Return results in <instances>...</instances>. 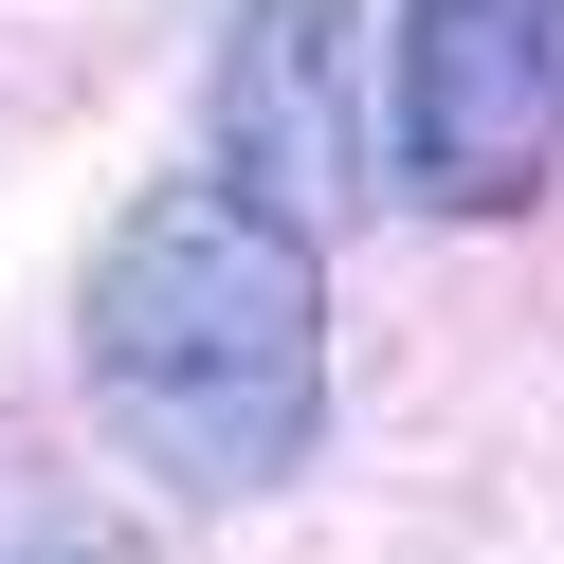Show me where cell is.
<instances>
[{"mask_svg":"<svg viewBox=\"0 0 564 564\" xmlns=\"http://www.w3.org/2000/svg\"><path fill=\"white\" fill-rule=\"evenodd\" d=\"M91 401L164 491H273L328 437V237L273 219L256 183H147L91 237Z\"/></svg>","mask_w":564,"mask_h":564,"instance_id":"1","label":"cell"},{"mask_svg":"<svg viewBox=\"0 0 564 564\" xmlns=\"http://www.w3.org/2000/svg\"><path fill=\"white\" fill-rule=\"evenodd\" d=\"M19 564H147V546H128V528H37Z\"/></svg>","mask_w":564,"mask_h":564,"instance_id":"4","label":"cell"},{"mask_svg":"<svg viewBox=\"0 0 564 564\" xmlns=\"http://www.w3.org/2000/svg\"><path fill=\"white\" fill-rule=\"evenodd\" d=\"M219 183H256L273 219H365L382 200V74H365V0H237L219 19Z\"/></svg>","mask_w":564,"mask_h":564,"instance_id":"3","label":"cell"},{"mask_svg":"<svg viewBox=\"0 0 564 564\" xmlns=\"http://www.w3.org/2000/svg\"><path fill=\"white\" fill-rule=\"evenodd\" d=\"M382 164L419 219H528L564 164V0H401Z\"/></svg>","mask_w":564,"mask_h":564,"instance_id":"2","label":"cell"}]
</instances>
